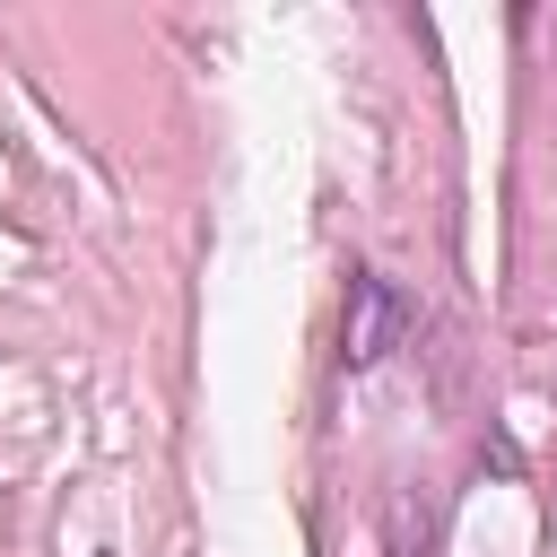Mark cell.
Returning a JSON list of instances; mask_svg holds the SVG:
<instances>
[{
    "mask_svg": "<svg viewBox=\"0 0 557 557\" xmlns=\"http://www.w3.org/2000/svg\"><path fill=\"white\" fill-rule=\"evenodd\" d=\"M409 331H418L409 287H400V278H383L374 261H357V270H348V305H339V366H348V374H366V366H383Z\"/></svg>",
    "mask_w": 557,
    "mask_h": 557,
    "instance_id": "cell-1",
    "label": "cell"
}]
</instances>
